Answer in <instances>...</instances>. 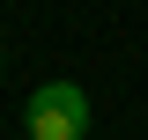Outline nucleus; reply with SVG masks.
I'll return each mask as SVG.
<instances>
[{"instance_id":"1","label":"nucleus","mask_w":148,"mask_h":140,"mask_svg":"<svg viewBox=\"0 0 148 140\" xmlns=\"http://www.w3.org/2000/svg\"><path fill=\"white\" fill-rule=\"evenodd\" d=\"M22 118H30V140H89V96L82 81H45Z\"/></svg>"}]
</instances>
